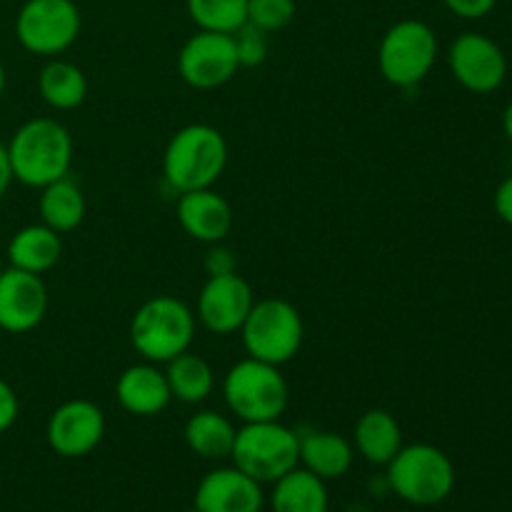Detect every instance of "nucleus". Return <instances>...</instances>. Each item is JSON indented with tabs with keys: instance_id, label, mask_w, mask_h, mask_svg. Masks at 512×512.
Instances as JSON below:
<instances>
[{
	"instance_id": "obj_1",
	"label": "nucleus",
	"mask_w": 512,
	"mask_h": 512,
	"mask_svg": "<svg viewBox=\"0 0 512 512\" xmlns=\"http://www.w3.org/2000/svg\"><path fill=\"white\" fill-rule=\"evenodd\" d=\"M8 148L13 180L28 188H45L65 178L73 163V138L53 118H33L13 133Z\"/></svg>"
},
{
	"instance_id": "obj_2",
	"label": "nucleus",
	"mask_w": 512,
	"mask_h": 512,
	"mask_svg": "<svg viewBox=\"0 0 512 512\" xmlns=\"http://www.w3.org/2000/svg\"><path fill=\"white\" fill-rule=\"evenodd\" d=\"M228 165V140L208 123H190L168 140L163 175L178 193L213 188Z\"/></svg>"
},
{
	"instance_id": "obj_3",
	"label": "nucleus",
	"mask_w": 512,
	"mask_h": 512,
	"mask_svg": "<svg viewBox=\"0 0 512 512\" xmlns=\"http://www.w3.org/2000/svg\"><path fill=\"white\" fill-rule=\"evenodd\" d=\"M195 338V315L173 295H155L135 310L130 320V343L148 363H168L190 350Z\"/></svg>"
},
{
	"instance_id": "obj_4",
	"label": "nucleus",
	"mask_w": 512,
	"mask_h": 512,
	"mask_svg": "<svg viewBox=\"0 0 512 512\" xmlns=\"http://www.w3.org/2000/svg\"><path fill=\"white\" fill-rule=\"evenodd\" d=\"M388 485L400 500L418 508H433L450 498L455 488V465L430 443L403 445L388 465Z\"/></svg>"
},
{
	"instance_id": "obj_5",
	"label": "nucleus",
	"mask_w": 512,
	"mask_h": 512,
	"mask_svg": "<svg viewBox=\"0 0 512 512\" xmlns=\"http://www.w3.org/2000/svg\"><path fill=\"white\" fill-rule=\"evenodd\" d=\"M223 398L238 420L263 423V420H280L288 408L290 390L278 365L245 358L225 373Z\"/></svg>"
},
{
	"instance_id": "obj_6",
	"label": "nucleus",
	"mask_w": 512,
	"mask_h": 512,
	"mask_svg": "<svg viewBox=\"0 0 512 512\" xmlns=\"http://www.w3.org/2000/svg\"><path fill=\"white\" fill-rule=\"evenodd\" d=\"M230 458L235 468L258 480L260 485L275 483L285 473L298 468L300 435H295V430L280 420L243 423V428L235 430Z\"/></svg>"
},
{
	"instance_id": "obj_7",
	"label": "nucleus",
	"mask_w": 512,
	"mask_h": 512,
	"mask_svg": "<svg viewBox=\"0 0 512 512\" xmlns=\"http://www.w3.org/2000/svg\"><path fill=\"white\" fill-rule=\"evenodd\" d=\"M240 333L248 358L280 368L303 348L305 325L293 303L283 298H265L255 300Z\"/></svg>"
},
{
	"instance_id": "obj_8",
	"label": "nucleus",
	"mask_w": 512,
	"mask_h": 512,
	"mask_svg": "<svg viewBox=\"0 0 512 512\" xmlns=\"http://www.w3.org/2000/svg\"><path fill=\"white\" fill-rule=\"evenodd\" d=\"M438 60V35L423 20H398L385 30L378 48L380 75L395 88L423 83Z\"/></svg>"
},
{
	"instance_id": "obj_9",
	"label": "nucleus",
	"mask_w": 512,
	"mask_h": 512,
	"mask_svg": "<svg viewBox=\"0 0 512 512\" xmlns=\"http://www.w3.org/2000/svg\"><path fill=\"white\" fill-rule=\"evenodd\" d=\"M80 25L75 0H25L15 15V38L28 53L55 58L78 40Z\"/></svg>"
},
{
	"instance_id": "obj_10",
	"label": "nucleus",
	"mask_w": 512,
	"mask_h": 512,
	"mask_svg": "<svg viewBox=\"0 0 512 512\" xmlns=\"http://www.w3.org/2000/svg\"><path fill=\"white\" fill-rule=\"evenodd\" d=\"M238 68L235 40L228 33L198 30L185 40L178 53L180 78L195 90L223 88L235 78Z\"/></svg>"
},
{
	"instance_id": "obj_11",
	"label": "nucleus",
	"mask_w": 512,
	"mask_h": 512,
	"mask_svg": "<svg viewBox=\"0 0 512 512\" xmlns=\"http://www.w3.org/2000/svg\"><path fill=\"white\" fill-rule=\"evenodd\" d=\"M448 65L453 78L470 93H495L508 78V58L493 38L463 33L450 43Z\"/></svg>"
},
{
	"instance_id": "obj_12",
	"label": "nucleus",
	"mask_w": 512,
	"mask_h": 512,
	"mask_svg": "<svg viewBox=\"0 0 512 512\" xmlns=\"http://www.w3.org/2000/svg\"><path fill=\"white\" fill-rule=\"evenodd\" d=\"M105 435V415L95 403L75 398L53 410L45 425V438L60 458H85Z\"/></svg>"
},
{
	"instance_id": "obj_13",
	"label": "nucleus",
	"mask_w": 512,
	"mask_h": 512,
	"mask_svg": "<svg viewBox=\"0 0 512 512\" xmlns=\"http://www.w3.org/2000/svg\"><path fill=\"white\" fill-rule=\"evenodd\" d=\"M255 305L253 288L238 273L213 275L198 295V320L215 335L238 333Z\"/></svg>"
},
{
	"instance_id": "obj_14",
	"label": "nucleus",
	"mask_w": 512,
	"mask_h": 512,
	"mask_svg": "<svg viewBox=\"0 0 512 512\" xmlns=\"http://www.w3.org/2000/svg\"><path fill=\"white\" fill-rule=\"evenodd\" d=\"M48 313V288L43 278L18 268L0 275V330L13 335L30 333Z\"/></svg>"
},
{
	"instance_id": "obj_15",
	"label": "nucleus",
	"mask_w": 512,
	"mask_h": 512,
	"mask_svg": "<svg viewBox=\"0 0 512 512\" xmlns=\"http://www.w3.org/2000/svg\"><path fill=\"white\" fill-rule=\"evenodd\" d=\"M263 485L243 470L215 468L195 488V508L200 512H260Z\"/></svg>"
},
{
	"instance_id": "obj_16",
	"label": "nucleus",
	"mask_w": 512,
	"mask_h": 512,
	"mask_svg": "<svg viewBox=\"0 0 512 512\" xmlns=\"http://www.w3.org/2000/svg\"><path fill=\"white\" fill-rule=\"evenodd\" d=\"M175 215L185 235L205 245L223 243L233 230V208L213 188L180 193Z\"/></svg>"
},
{
	"instance_id": "obj_17",
	"label": "nucleus",
	"mask_w": 512,
	"mask_h": 512,
	"mask_svg": "<svg viewBox=\"0 0 512 512\" xmlns=\"http://www.w3.org/2000/svg\"><path fill=\"white\" fill-rule=\"evenodd\" d=\"M115 398L120 408L138 418H153L170 405L168 378L155 363H138L125 368L115 380Z\"/></svg>"
},
{
	"instance_id": "obj_18",
	"label": "nucleus",
	"mask_w": 512,
	"mask_h": 512,
	"mask_svg": "<svg viewBox=\"0 0 512 512\" xmlns=\"http://www.w3.org/2000/svg\"><path fill=\"white\" fill-rule=\"evenodd\" d=\"M60 253H63L60 233H55L45 223L25 225L8 243L10 268H18L35 275H43L50 268H55L60 260Z\"/></svg>"
},
{
	"instance_id": "obj_19",
	"label": "nucleus",
	"mask_w": 512,
	"mask_h": 512,
	"mask_svg": "<svg viewBox=\"0 0 512 512\" xmlns=\"http://www.w3.org/2000/svg\"><path fill=\"white\" fill-rule=\"evenodd\" d=\"M355 450L370 465H388L403 448V430L393 413L383 408L365 410L355 423Z\"/></svg>"
},
{
	"instance_id": "obj_20",
	"label": "nucleus",
	"mask_w": 512,
	"mask_h": 512,
	"mask_svg": "<svg viewBox=\"0 0 512 512\" xmlns=\"http://www.w3.org/2000/svg\"><path fill=\"white\" fill-rule=\"evenodd\" d=\"M353 445L343 435L318 430L300 438V463L323 480L343 478L353 468Z\"/></svg>"
},
{
	"instance_id": "obj_21",
	"label": "nucleus",
	"mask_w": 512,
	"mask_h": 512,
	"mask_svg": "<svg viewBox=\"0 0 512 512\" xmlns=\"http://www.w3.org/2000/svg\"><path fill=\"white\" fill-rule=\"evenodd\" d=\"M273 512H328L325 480L305 468H293L273 483Z\"/></svg>"
},
{
	"instance_id": "obj_22",
	"label": "nucleus",
	"mask_w": 512,
	"mask_h": 512,
	"mask_svg": "<svg viewBox=\"0 0 512 512\" xmlns=\"http://www.w3.org/2000/svg\"><path fill=\"white\" fill-rule=\"evenodd\" d=\"M40 98L55 110H75L88 98V78L70 60L50 58L38 75Z\"/></svg>"
},
{
	"instance_id": "obj_23",
	"label": "nucleus",
	"mask_w": 512,
	"mask_h": 512,
	"mask_svg": "<svg viewBox=\"0 0 512 512\" xmlns=\"http://www.w3.org/2000/svg\"><path fill=\"white\" fill-rule=\"evenodd\" d=\"M165 365H168L165 378H168L170 395H173L175 400L188 405H198L213 395L215 373L205 358L185 350V353L175 355V358L168 360Z\"/></svg>"
},
{
	"instance_id": "obj_24",
	"label": "nucleus",
	"mask_w": 512,
	"mask_h": 512,
	"mask_svg": "<svg viewBox=\"0 0 512 512\" xmlns=\"http://www.w3.org/2000/svg\"><path fill=\"white\" fill-rule=\"evenodd\" d=\"M40 190H43L38 203L40 218L48 228H53L55 233H70L80 228L85 220V195L68 175Z\"/></svg>"
},
{
	"instance_id": "obj_25",
	"label": "nucleus",
	"mask_w": 512,
	"mask_h": 512,
	"mask_svg": "<svg viewBox=\"0 0 512 512\" xmlns=\"http://www.w3.org/2000/svg\"><path fill=\"white\" fill-rule=\"evenodd\" d=\"M185 443L205 460L230 458L235 443V425L215 410H200L185 423Z\"/></svg>"
},
{
	"instance_id": "obj_26",
	"label": "nucleus",
	"mask_w": 512,
	"mask_h": 512,
	"mask_svg": "<svg viewBox=\"0 0 512 512\" xmlns=\"http://www.w3.org/2000/svg\"><path fill=\"white\" fill-rule=\"evenodd\" d=\"M185 8L200 30L233 35L248 23V0H185Z\"/></svg>"
},
{
	"instance_id": "obj_27",
	"label": "nucleus",
	"mask_w": 512,
	"mask_h": 512,
	"mask_svg": "<svg viewBox=\"0 0 512 512\" xmlns=\"http://www.w3.org/2000/svg\"><path fill=\"white\" fill-rule=\"evenodd\" d=\"M295 18V0H248V23L263 33H278Z\"/></svg>"
},
{
	"instance_id": "obj_28",
	"label": "nucleus",
	"mask_w": 512,
	"mask_h": 512,
	"mask_svg": "<svg viewBox=\"0 0 512 512\" xmlns=\"http://www.w3.org/2000/svg\"><path fill=\"white\" fill-rule=\"evenodd\" d=\"M233 40L240 68H255V65L265 63V58H268V33L245 23L243 28L235 30Z\"/></svg>"
},
{
	"instance_id": "obj_29",
	"label": "nucleus",
	"mask_w": 512,
	"mask_h": 512,
	"mask_svg": "<svg viewBox=\"0 0 512 512\" xmlns=\"http://www.w3.org/2000/svg\"><path fill=\"white\" fill-rule=\"evenodd\" d=\"M445 8L463 20H480L493 13L498 0H443Z\"/></svg>"
},
{
	"instance_id": "obj_30",
	"label": "nucleus",
	"mask_w": 512,
	"mask_h": 512,
	"mask_svg": "<svg viewBox=\"0 0 512 512\" xmlns=\"http://www.w3.org/2000/svg\"><path fill=\"white\" fill-rule=\"evenodd\" d=\"M205 273H208V278L235 273V255L223 243L210 245V250L205 253Z\"/></svg>"
},
{
	"instance_id": "obj_31",
	"label": "nucleus",
	"mask_w": 512,
	"mask_h": 512,
	"mask_svg": "<svg viewBox=\"0 0 512 512\" xmlns=\"http://www.w3.org/2000/svg\"><path fill=\"white\" fill-rule=\"evenodd\" d=\"M18 410V395L10 388V383L0 378V435L13 428L15 420H18Z\"/></svg>"
},
{
	"instance_id": "obj_32",
	"label": "nucleus",
	"mask_w": 512,
	"mask_h": 512,
	"mask_svg": "<svg viewBox=\"0 0 512 512\" xmlns=\"http://www.w3.org/2000/svg\"><path fill=\"white\" fill-rule=\"evenodd\" d=\"M495 213L503 223L512 225V175H508L495 190Z\"/></svg>"
},
{
	"instance_id": "obj_33",
	"label": "nucleus",
	"mask_w": 512,
	"mask_h": 512,
	"mask_svg": "<svg viewBox=\"0 0 512 512\" xmlns=\"http://www.w3.org/2000/svg\"><path fill=\"white\" fill-rule=\"evenodd\" d=\"M13 183V170H10V160H8V148L0 143V198L5 195V190L10 188Z\"/></svg>"
},
{
	"instance_id": "obj_34",
	"label": "nucleus",
	"mask_w": 512,
	"mask_h": 512,
	"mask_svg": "<svg viewBox=\"0 0 512 512\" xmlns=\"http://www.w3.org/2000/svg\"><path fill=\"white\" fill-rule=\"evenodd\" d=\"M503 130H505V135H508V140L512 143V103L508 105V108H505V113H503Z\"/></svg>"
},
{
	"instance_id": "obj_35",
	"label": "nucleus",
	"mask_w": 512,
	"mask_h": 512,
	"mask_svg": "<svg viewBox=\"0 0 512 512\" xmlns=\"http://www.w3.org/2000/svg\"><path fill=\"white\" fill-rule=\"evenodd\" d=\"M3 93H5V65L3 60H0V98H3Z\"/></svg>"
},
{
	"instance_id": "obj_36",
	"label": "nucleus",
	"mask_w": 512,
	"mask_h": 512,
	"mask_svg": "<svg viewBox=\"0 0 512 512\" xmlns=\"http://www.w3.org/2000/svg\"><path fill=\"white\" fill-rule=\"evenodd\" d=\"M5 273V263H3V258H0V275Z\"/></svg>"
},
{
	"instance_id": "obj_37",
	"label": "nucleus",
	"mask_w": 512,
	"mask_h": 512,
	"mask_svg": "<svg viewBox=\"0 0 512 512\" xmlns=\"http://www.w3.org/2000/svg\"><path fill=\"white\" fill-rule=\"evenodd\" d=\"M188 512H200V510H198V508H193V510H188Z\"/></svg>"
}]
</instances>
